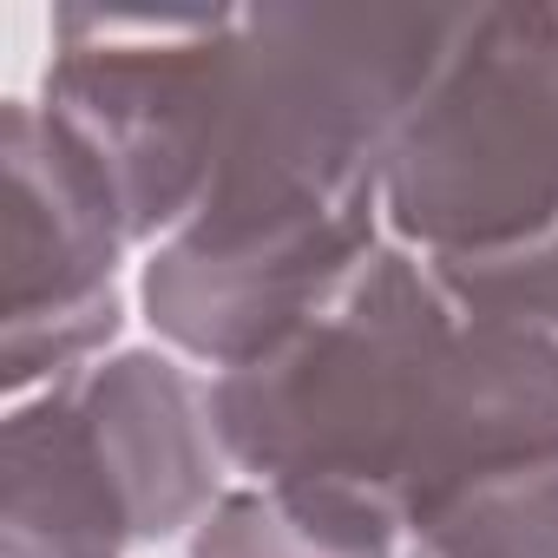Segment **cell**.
Masks as SVG:
<instances>
[{
    "label": "cell",
    "mask_w": 558,
    "mask_h": 558,
    "mask_svg": "<svg viewBox=\"0 0 558 558\" xmlns=\"http://www.w3.org/2000/svg\"><path fill=\"white\" fill-rule=\"evenodd\" d=\"M460 8H236L204 204L145 256L151 329L223 368L283 342L381 243L388 151Z\"/></svg>",
    "instance_id": "obj_1"
},
{
    "label": "cell",
    "mask_w": 558,
    "mask_h": 558,
    "mask_svg": "<svg viewBox=\"0 0 558 558\" xmlns=\"http://www.w3.org/2000/svg\"><path fill=\"white\" fill-rule=\"evenodd\" d=\"M401 525L323 486H230L191 532V558H395Z\"/></svg>",
    "instance_id": "obj_7"
},
{
    "label": "cell",
    "mask_w": 558,
    "mask_h": 558,
    "mask_svg": "<svg viewBox=\"0 0 558 558\" xmlns=\"http://www.w3.org/2000/svg\"><path fill=\"white\" fill-rule=\"evenodd\" d=\"M8 355L0 381L14 401L80 375L125 323L119 263L125 217L99 165L34 99H8Z\"/></svg>",
    "instance_id": "obj_5"
},
{
    "label": "cell",
    "mask_w": 558,
    "mask_h": 558,
    "mask_svg": "<svg viewBox=\"0 0 558 558\" xmlns=\"http://www.w3.org/2000/svg\"><path fill=\"white\" fill-rule=\"evenodd\" d=\"M230 466L375 506L401 538L486 473L558 453V336L460 303L408 243H375L243 368L210 381Z\"/></svg>",
    "instance_id": "obj_2"
},
{
    "label": "cell",
    "mask_w": 558,
    "mask_h": 558,
    "mask_svg": "<svg viewBox=\"0 0 558 558\" xmlns=\"http://www.w3.org/2000/svg\"><path fill=\"white\" fill-rule=\"evenodd\" d=\"M401 558H558V453L473 480L408 532Z\"/></svg>",
    "instance_id": "obj_8"
},
{
    "label": "cell",
    "mask_w": 558,
    "mask_h": 558,
    "mask_svg": "<svg viewBox=\"0 0 558 558\" xmlns=\"http://www.w3.org/2000/svg\"><path fill=\"white\" fill-rule=\"evenodd\" d=\"M236 8L138 14V8H60L40 112L99 165L125 236L165 243L210 184L223 99H230Z\"/></svg>",
    "instance_id": "obj_4"
},
{
    "label": "cell",
    "mask_w": 558,
    "mask_h": 558,
    "mask_svg": "<svg viewBox=\"0 0 558 558\" xmlns=\"http://www.w3.org/2000/svg\"><path fill=\"white\" fill-rule=\"evenodd\" d=\"M381 210L440 276H480L558 236V0L460 8L395 132Z\"/></svg>",
    "instance_id": "obj_3"
},
{
    "label": "cell",
    "mask_w": 558,
    "mask_h": 558,
    "mask_svg": "<svg viewBox=\"0 0 558 558\" xmlns=\"http://www.w3.org/2000/svg\"><path fill=\"white\" fill-rule=\"evenodd\" d=\"M125 493L66 381L14 401L0 434V558H125Z\"/></svg>",
    "instance_id": "obj_6"
}]
</instances>
